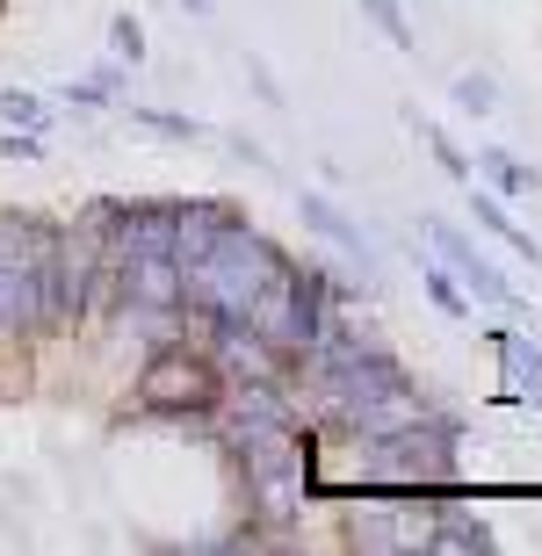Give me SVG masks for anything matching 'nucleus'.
<instances>
[{
  "mask_svg": "<svg viewBox=\"0 0 542 556\" xmlns=\"http://www.w3.org/2000/svg\"><path fill=\"white\" fill-rule=\"evenodd\" d=\"M282 261H290V253L275 247L268 231H253L247 210H239V217H231V225L181 268V311H188V326H196V318H247V304L261 296V282H268Z\"/></svg>",
  "mask_w": 542,
  "mask_h": 556,
  "instance_id": "1",
  "label": "nucleus"
},
{
  "mask_svg": "<svg viewBox=\"0 0 542 556\" xmlns=\"http://www.w3.org/2000/svg\"><path fill=\"white\" fill-rule=\"evenodd\" d=\"M124 109H130V124L152 130V138H174V144H196V138H203V124H196V116H181V109H152V102H124Z\"/></svg>",
  "mask_w": 542,
  "mask_h": 556,
  "instance_id": "9",
  "label": "nucleus"
},
{
  "mask_svg": "<svg viewBox=\"0 0 542 556\" xmlns=\"http://www.w3.org/2000/svg\"><path fill=\"white\" fill-rule=\"evenodd\" d=\"M181 15H196V22H203V15H210V0H181Z\"/></svg>",
  "mask_w": 542,
  "mask_h": 556,
  "instance_id": "20",
  "label": "nucleus"
},
{
  "mask_svg": "<svg viewBox=\"0 0 542 556\" xmlns=\"http://www.w3.org/2000/svg\"><path fill=\"white\" fill-rule=\"evenodd\" d=\"M449 94H456L463 116H492V109H500V80H492V73H463Z\"/></svg>",
  "mask_w": 542,
  "mask_h": 556,
  "instance_id": "14",
  "label": "nucleus"
},
{
  "mask_svg": "<svg viewBox=\"0 0 542 556\" xmlns=\"http://www.w3.org/2000/svg\"><path fill=\"white\" fill-rule=\"evenodd\" d=\"M297 217H304V231H318V239H326V247H333L355 275H383V253H376V239L333 203V195H326V188H297Z\"/></svg>",
  "mask_w": 542,
  "mask_h": 556,
  "instance_id": "4",
  "label": "nucleus"
},
{
  "mask_svg": "<svg viewBox=\"0 0 542 556\" xmlns=\"http://www.w3.org/2000/svg\"><path fill=\"white\" fill-rule=\"evenodd\" d=\"M231 152H239V160H247V166H261V174H275L268 144H261V138H247V130H231Z\"/></svg>",
  "mask_w": 542,
  "mask_h": 556,
  "instance_id": "19",
  "label": "nucleus"
},
{
  "mask_svg": "<svg viewBox=\"0 0 542 556\" xmlns=\"http://www.w3.org/2000/svg\"><path fill=\"white\" fill-rule=\"evenodd\" d=\"M146 51H152L146 22H138V15H109V59H116V65H146Z\"/></svg>",
  "mask_w": 542,
  "mask_h": 556,
  "instance_id": "12",
  "label": "nucleus"
},
{
  "mask_svg": "<svg viewBox=\"0 0 542 556\" xmlns=\"http://www.w3.org/2000/svg\"><path fill=\"white\" fill-rule=\"evenodd\" d=\"M470 174H484V188H492V195H535V188H542V174L528 160H514L506 144H484Z\"/></svg>",
  "mask_w": 542,
  "mask_h": 556,
  "instance_id": "7",
  "label": "nucleus"
},
{
  "mask_svg": "<svg viewBox=\"0 0 542 556\" xmlns=\"http://www.w3.org/2000/svg\"><path fill=\"white\" fill-rule=\"evenodd\" d=\"M419 231H427L434 261L463 282V296H470V304H484V311H521V289L500 275V261H484V253L470 247V231H463V225H449V217H427Z\"/></svg>",
  "mask_w": 542,
  "mask_h": 556,
  "instance_id": "3",
  "label": "nucleus"
},
{
  "mask_svg": "<svg viewBox=\"0 0 542 556\" xmlns=\"http://www.w3.org/2000/svg\"><path fill=\"white\" fill-rule=\"evenodd\" d=\"M419 282H427V296H434V311H449V318H470V296H463V282L449 268H419Z\"/></svg>",
  "mask_w": 542,
  "mask_h": 556,
  "instance_id": "15",
  "label": "nucleus"
},
{
  "mask_svg": "<svg viewBox=\"0 0 542 556\" xmlns=\"http://www.w3.org/2000/svg\"><path fill=\"white\" fill-rule=\"evenodd\" d=\"M59 102H65V109H116V94H109L102 80H65Z\"/></svg>",
  "mask_w": 542,
  "mask_h": 556,
  "instance_id": "16",
  "label": "nucleus"
},
{
  "mask_svg": "<svg viewBox=\"0 0 542 556\" xmlns=\"http://www.w3.org/2000/svg\"><path fill=\"white\" fill-rule=\"evenodd\" d=\"M0 124H8V130H43V124H51V102L29 94V87H8V94H0Z\"/></svg>",
  "mask_w": 542,
  "mask_h": 556,
  "instance_id": "11",
  "label": "nucleus"
},
{
  "mask_svg": "<svg viewBox=\"0 0 542 556\" xmlns=\"http://www.w3.org/2000/svg\"><path fill=\"white\" fill-rule=\"evenodd\" d=\"M225 405V369L210 362V348L196 340H167L152 348V362L138 369V413L146 419H174V427H210Z\"/></svg>",
  "mask_w": 542,
  "mask_h": 556,
  "instance_id": "2",
  "label": "nucleus"
},
{
  "mask_svg": "<svg viewBox=\"0 0 542 556\" xmlns=\"http://www.w3.org/2000/svg\"><path fill=\"white\" fill-rule=\"evenodd\" d=\"M535 354H542V332H535Z\"/></svg>",
  "mask_w": 542,
  "mask_h": 556,
  "instance_id": "21",
  "label": "nucleus"
},
{
  "mask_svg": "<svg viewBox=\"0 0 542 556\" xmlns=\"http://www.w3.org/2000/svg\"><path fill=\"white\" fill-rule=\"evenodd\" d=\"M0 160H15V166L43 160V130H8V138H0Z\"/></svg>",
  "mask_w": 542,
  "mask_h": 556,
  "instance_id": "17",
  "label": "nucleus"
},
{
  "mask_svg": "<svg viewBox=\"0 0 542 556\" xmlns=\"http://www.w3.org/2000/svg\"><path fill=\"white\" fill-rule=\"evenodd\" d=\"M484 340H492V348H500V362H506L500 391H506V397H542V354H535V332H521V326H492Z\"/></svg>",
  "mask_w": 542,
  "mask_h": 556,
  "instance_id": "5",
  "label": "nucleus"
},
{
  "mask_svg": "<svg viewBox=\"0 0 542 556\" xmlns=\"http://www.w3.org/2000/svg\"><path fill=\"white\" fill-rule=\"evenodd\" d=\"M362 15H369L376 29L398 43V51H413V43H419V37H413V15H405V0H362Z\"/></svg>",
  "mask_w": 542,
  "mask_h": 556,
  "instance_id": "13",
  "label": "nucleus"
},
{
  "mask_svg": "<svg viewBox=\"0 0 542 556\" xmlns=\"http://www.w3.org/2000/svg\"><path fill=\"white\" fill-rule=\"evenodd\" d=\"M247 80H253V94H261L268 109H282V80H275L268 59H253V51H247Z\"/></svg>",
  "mask_w": 542,
  "mask_h": 556,
  "instance_id": "18",
  "label": "nucleus"
},
{
  "mask_svg": "<svg viewBox=\"0 0 542 556\" xmlns=\"http://www.w3.org/2000/svg\"><path fill=\"white\" fill-rule=\"evenodd\" d=\"M427 549H492V528H484L478 514L441 506V520H427Z\"/></svg>",
  "mask_w": 542,
  "mask_h": 556,
  "instance_id": "8",
  "label": "nucleus"
},
{
  "mask_svg": "<svg viewBox=\"0 0 542 556\" xmlns=\"http://www.w3.org/2000/svg\"><path fill=\"white\" fill-rule=\"evenodd\" d=\"M405 124H413L419 138H427V152H434V160H441V174H449V181H478V174H470V160H463V152H456V138H449V130H441V124H427L419 109H405Z\"/></svg>",
  "mask_w": 542,
  "mask_h": 556,
  "instance_id": "10",
  "label": "nucleus"
},
{
  "mask_svg": "<svg viewBox=\"0 0 542 556\" xmlns=\"http://www.w3.org/2000/svg\"><path fill=\"white\" fill-rule=\"evenodd\" d=\"M470 217H478V225L492 231L500 247H514L521 261H535V268H542V247H535V231H521L514 217H506V195H492V188H478V181H470Z\"/></svg>",
  "mask_w": 542,
  "mask_h": 556,
  "instance_id": "6",
  "label": "nucleus"
}]
</instances>
